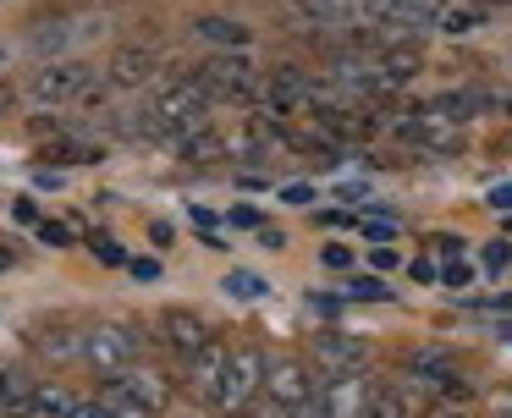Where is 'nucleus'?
Returning <instances> with one entry per match:
<instances>
[{"mask_svg":"<svg viewBox=\"0 0 512 418\" xmlns=\"http://www.w3.org/2000/svg\"><path fill=\"white\" fill-rule=\"evenodd\" d=\"M39 242H50V248H67V242H72V226H56V220H39Z\"/></svg>","mask_w":512,"mask_h":418,"instance_id":"obj_35","label":"nucleus"},{"mask_svg":"<svg viewBox=\"0 0 512 418\" xmlns=\"http://www.w3.org/2000/svg\"><path fill=\"white\" fill-rule=\"evenodd\" d=\"M424 418H468V413H463V407H457V402H441V407H430V413H424Z\"/></svg>","mask_w":512,"mask_h":418,"instance_id":"obj_46","label":"nucleus"},{"mask_svg":"<svg viewBox=\"0 0 512 418\" xmlns=\"http://www.w3.org/2000/svg\"><path fill=\"white\" fill-rule=\"evenodd\" d=\"M320 264H325V270L353 275V248H347V242H325V248H320Z\"/></svg>","mask_w":512,"mask_h":418,"instance_id":"obj_28","label":"nucleus"},{"mask_svg":"<svg viewBox=\"0 0 512 418\" xmlns=\"http://www.w3.org/2000/svg\"><path fill=\"white\" fill-rule=\"evenodd\" d=\"M127 270H133L138 281H160V259H133Z\"/></svg>","mask_w":512,"mask_h":418,"instance_id":"obj_42","label":"nucleus"},{"mask_svg":"<svg viewBox=\"0 0 512 418\" xmlns=\"http://www.w3.org/2000/svg\"><path fill=\"white\" fill-rule=\"evenodd\" d=\"M358 226H364L369 242H397V220L391 215H358Z\"/></svg>","mask_w":512,"mask_h":418,"instance_id":"obj_26","label":"nucleus"},{"mask_svg":"<svg viewBox=\"0 0 512 418\" xmlns=\"http://www.w3.org/2000/svg\"><path fill=\"white\" fill-rule=\"evenodd\" d=\"M226 220H232L237 231H265V209H254V204H232Z\"/></svg>","mask_w":512,"mask_h":418,"instance_id":"obj_29","label":"nucleus"},{"mask_svg":"<svg viewBox=\"0 0 512 418\" xmlns=\"http://www.w3.org/2000/svg\"><path fill=\"white\" fill-rule=\"evenodd\" d=\"M501 413H507V418H512V396H501Z\"/></svg>","mask_w":512,"mask_h":418,"instance_id":"obj_51","label":"nucleus"},{"mask_svg":"<svg viewBox=\"0 0 512 418\" xmlns=\"http://www.w3.org/2000/svg\"><path fill=\"white\" fill-rule=\"evenodd\" d=\"M6 61H12V50H6V44H0V66H6Z\"/></svg>","mask_w":512,"mask_h":418,"instance_id":"obj_52","label":"nucleus"},{"mask_svg":"<svg viewBox=\"0 0 512 418\" xmlns=\"http://www.w3.org/2000/svg\"><path fill=\"white\" fill-rule=\"evenodd\" d=\"M193 39H199L204 50H221V55L254 50V28H248L243 17H226V11H204V17L193 22Z\"/></svg>","mask_w":512,"mask_h":418,"instance_id":"obj_17","label":"nucleus"},{"mask_svg":"<svg viewBox=\"0 0 512 418\" xmlns=\"http://www.w3.org/2000/svg\"><path fill=\"white\" fill-rule=\"evenodd\" d=\"M100 402L111 407V418H155V407H149L144 396H133L122 380H105L100 385Z\"/></svg>","mask_w":512,"mask_h":418,"instance_id":"obj_20","label":"nucleus"},{"mask_svg":"<svg viewBox=\"0 0 512 418\" xmlns=\"http://www.w3.org/2000/svg\"><path fill=\"white\" fill-rule=\"evenodd\" d=\"M265 105L270 116H309L314 110V77L303 72V66H276V72H265Z\"/></svg>","mask_w":512,"mask_h":418,"instance_id":"obj_8","label":"nucleus"},{"mask_svg":"<svg viewBox=\"0 0 512 418\" xmlns=\"http://www.w3.org/2000/svg\"><path fill=\"white\" fill-rule=\"evenodd\" d=\"M100 88V77H94L89 61H78V55H61V61H39V72L28 77V99L45 110L56 105H83V99Z\"/></svg>","mask_w":512,"mask_h":418,"instance_id":"obj_1","label":"nucleus"},{"mask_svg":"<svg viewBox=\"0 0 512 418\" xmlns=\"http://www.w3.org/2000/svg\"><path fill=\"white\" fill-rule=\"evenodd\" d=\"M12 220H17V226H34V231H39V220H45V215H39V204H34L28 193H17V198H12Z\"/></svg>","mask_w":512,"mask_h":418,"instance_id":"obj_33","label":"nucleus"},{"mask_svg":"<svg viewBox=\"0 0 512 418\" xmlns=\"http://www.w3.org/2000/svg\"><path fill=\"white\" fill-rule=\"evenodd\" d=\"M320 396V374L309 358H292V352H270L265 358V402H276L281 413L314 402Z\"/></svg>","mask_w":512,"mask_h":418,"instance_id":"obj_4","label":"nucleus"},{"mask_svg":"<svg viewBox=\"0 0 512 418\" xmlns=\"http://www.w3.org/2000/svg\"><path fill=\"white\" fill-rule=\"evenodd\" d=\"M507 231H512V220H507Z\"/></svg>","mask_w":512,"mask_h":418,"instance_id":"obj_54","label":"nucleus"},{"mask_svg":"<svg viewBox=\"0 0 512 418\" xmlns=\"http://www.w3.org/2000/svg\"><path fill=\"white\" fill-rule=\"evenodd\" d=\"M490 204H496V209H512V182H496V187H490Z\"/></svg>","mask_w":512,"mask_h":418,"instance_id":"obj_44","label":"nucleus"},{"mask_svg":"<svg viewBox=\"0 0 512 418\" xmlns=\"http://www.w3.org/2000/svg\"><path fill=\"white\" fill-rule=\"evenodd\" d=\"M287 418H325V402H320V396H314V402H303V407H292V413Z\"/></svg>","mask_w":512,"mask_h":418,"instance_id":"obj_45","label":"nucleus"},{"mask_svg":"<svg viewBox=\"0 0 512 418\" xmlns=\"http://www.w3.org/2000/svg\"><path fill=\"white\" fill-rule=\"evenodd\" d=\"M149 242H155V248H171V242H177V226H171V220H155V226H149Z\"/></svg>","mask_w":512,"mask_h":418,"instance_id":"obj_39","label":"nucleus"},{"mask_svg":"<svg viewBox=\"0 0 512 418\" xmlns=\"http://www.w3.org/2000/svg\"><path fill=\"white\" fill-rule=\"evenodd\" d=\"M28 407L45 413V418H67L72 407H78V396H72L67 385H56V380H39V385H28Z\"/></svg>","mask_w":512,"mask_h":418,"instance_id":"obj_19","label":"nucleus"},{"mask_svg":"<svg viewBox=\"0 0 512 418\" xmlns=\"http://www.w3.org/2000/svg\"><path fill=\"white\" fill-rule=\"evenodd\" d=\"M501 418H507V413H501Z\"/></svg>","mask_w":512,"mask_h":418,"instance_id":"obj_55","label":"nucleus"},{"mask_svg":"<svg viewBox=\"0 0 512 418\" xmlns=\"http://www.w3.org/2000/svg\"><path fill=\"white\" fill-rule=\"evenodd\" d=\"M435 248H441L446 259H457V253H463V242H457V237H435Z\"/></svg>","mask_w":512,"mask_h":418,"instance_id":"obj_47","label":"nucleus"},{"mask_svg":"<svg viewBox=\"0 0 512 418\" xmlns=\"http://www.w3.org/2000/svg\"><path fill=\"white\" fill-rule=\"evenodd\" d=\"M281 204H314V182H281Z\"/></svg>","mask_w":512,"mask_h":418,"instance_id":"obj_34","label":"nucleus"},{"mask_svg":"<svg viewBox=\"0 0 512 418\" xmlns=\"http://www.w3.org/2000/svg\"><path fill=\"white\" fill-rule=\"evenodd\" d=\"M364 418H408V402H402V391H375Z\"/></svg>","mask_w":512,"mask_h":418,"instance_id":"obj_25","label":"nucleus"},{"mask_svg":"<svg viewBox=\"0 0 512 418\" xmlns=\"http://www.w3.org/2000/svg\"><path fill=\"white\" fill-rule=\"evenodd\" d=\"M309 363L320 369V380H336V374H364L369 369V347L347 330H320L309 341Z\"/></svg>","mask_w":512,"mask_h":418,"instance_id":"obj_7","label":"nucleus"},{"mask_svg":"<svg viewBox=\"0 0 512 418\" xmlns=\"http://www.w3.org/2000/svg\"><path fill=\"white\" fill-rule=\"evenodd\" d=\"M468 308H479V314H512V292H490V297H463Z\"/></svg>","mask_w":512,"mask_h":418,"instance_id":"obj_32","label":"nucleus"},{"mask_svg":"<svg viewBox=\"0 0 512 418\" xmlns=\"http://www.w3.org/2000/svg\"><path fill=\"white\" fill-rule=\"evenodd\" d=\"M232 418H287L276 402H254V407H243V413H232Z\"/></svg>","mask_w":512,"mask_h":418,"instance_id":"obj_40","label":"nucleus"},{"mask_svg":"<svg viewBox=\"0 0 512 418\" xmlns=\"http://www.w3.org/2000/svg\"><path fill=\"white\" fill-rule=\"evenodd\" d=\"M479 28H485V11L468 6V0L463 6H446L441 22H435V33H446V39H468V33H479Z\"/></svg>","mask_w":512,"mask_h":418,"instance_id":"obj_21","label":"nucleus"},{"mask_svg":"<svg viewBox=\"0 0 512 418\" xmlns=\"http://www.w3.org/2000/svg\"><path fill=\"white\" fill-rule=\"evenodd\" d=\"M226 363H232V341H221V336H210L188 358V385H193V396H199V402H215V396H221Z\"/></svg>","mask_w":512,"mask_h":418,"instance_id":"obj_14","label":"nucleus"},{"mask_svg":"<svg viewBox=\"0 0 512 418\" xmlns=\"http://www.w3.org/2000/svg\"><path fill=\"white\" fill-rule=\"evenodd\" d=\"M441 281L452 286V292H463V286H474V264H468V259H446L441 264Z\"/></svg>","mask_w":512,"mask_h":418,"instance_id":"obj_30","label":"nucleus"},{"mask_svg":"<svg viewBox=\"0 0 512 418\" xmlns=\"http://www.w3.org/2000/svg\"><path fill=\"white\" fill-rule=\"evenodd\" d=\"M501 336H507V341H512V319H507V325H501Z\"/></svg>","mask_w":512,"mask_h":418,"instance_id":"obj_53","label":"nucleus"},{"mask_svg":"<svg viewBox=\"0 0 512 418\" xmlns=\"http://www.w3.org/2000/svg\"><path fill=\"white\" fill-rule=\"evenodd\" d=\"M408 374H419V380L430 385L435 396H446V402H463V396H474V385L457 374V363L446 358V352H435V347L408 352Z\"/></svg>","mask_w":512,"mask_h":418,"instance_id":"obj_11","label":"nucleus"},{"mask_svg":"<svg viewBox=\"0 0 512 418\" xmlns=\"http://www.w3.org/2000/svg\"><path fill=\"white\" fill-rule=\"evenodd\" d=\"M89 248H94V259H100V264H111V270L133 264V259H127V248H122V242H111V237H89Z\"/></svg>","mask_w":512,"mask_h":418,"instance_id":"obj_27","label":"nucleus"},{"mask_svg":"<svg viewBox=\"0 0 512 418\" xmlns=\"http://www.w3.org/2000/svg\"><path fill=\"white\" fill-rule=\"evenodd\" d=\"M287 17L309 28H358L369 22V0H287Z\"/></svg>","mask_w":512,"mask_h":418,"instance_id":"obj_15","label":"nucleus"},{"mask_svg":"<svg viewBox=\"0 0 512 418\" xmlns=\"http://www.w3.org/2000/svg\"><path fill=\"white\" fill-rule=\"evenodd\" d=\"M468 6H479V11H485V17H490V11H496V6H512V0H468Z\"/></svg>","mask_w":512,"mask_h":418,"instance_id":"obj_49","label":"nucleus"},{"mask_svg":"<svg viewBox=\"0 0 512 418\" xmlns=\"http://www.w3.org/2000/svg\"><path fill=\"white\" fill-rule=\"evenodd\" d=\"M67 418H111V407H105L100 396H78V407H72Z\"/></svg>","mask_w":512,"mask_h":418,"instance_id":"obj_37","label":"nucleus"},{"mask_svg":"<svg viewBox=\"0 0 512 418\" xmlns=\"http://www.w3.org/2000/svg\"><path fill=\"white\" fill-rule=\"evenodd\" d=\"M320 402H325V418H364L369 402H375V380H369V369L320 380Z\"/></svg>","mask_w":512,"mask_h":418,"instance_id":"obj_12","label":"nucleus"},{"mask_svg":"<svg viewBox=\"0 0 512 418\" xmlns=\"http://www.w3.org/2000/svg\"><path fill=\"white\" fill-rule=\"evenodd\" d=\"M6 270H17V253L6 248V242H0V275H6Z\"/></svg>","mask_w":512,"mask_h":418,"instance_id":"obj_48","label":"nucleus"},{"mask_svg":"<svg viewBox=\"0 0 512 418\" xmlns=\"http://www.w3.org/2000/svg\"><path fill=\"white\" fill-rule=\"evenodd\" d=\"M160 77V50L155 44H116L111 61H105V83L111 88H149Z\"/></svg>","mask_w":512,"mask_h":418,"instance_id":"obj_9","label":"nucleus"},{"mask_svg":"<svg viewBox=\"0 0 512 418\" xmlns=\"http://www.w3.org/2000/svg\"><path fill=\"white\" fill-rule=\"evenodd\" d=\"M210 336H215V330H210V319H204L199 308H182V303L160 308V341H166L177 358H193Z\"/></svg>","mask_w":512,"mask_h":418,"instance_id":"obj_13","label":"nucleus"},{"mask_svg":"<svg viewBox=\"0 0 512 418\" xmlns=\"http://www.w3.org/2000/svg\"><path fill=\"white\" fill-rule=\"evenodd\" d=\"M221 292L237 297V303H259V297L270 292V281H265V275H254V270H226Z\"/></svg>","mask_w":512,"mask_h":418,"instance_id":"obj_22","label":"nucleus"},{"mask_svg":"<svg viewBox=\"0 0 512 418\" xmlns=\"http://www.w3.org/2000/svg\"><path fill=\"white\" fill-rule=\"evenodd\" d=\"M413 281H419V286L441 281V270H435V259H413Z\"/></svg>","mask_w":512,"mask_h":418,"instance_id":"obj_41","label":"nucleus"},{"mask_svg":"<svg viewBox=\"0 0 512 418\" xmlns=\"http://www.w3.org/2000/svg\"><path fill=\"white\" fill-rule=\"evenodd\" d=\"M28 347H34L45 363H72V358H83V347H89V330H78L72 319H45V325H34Z\"/></svg>","mask_w":512,"mask_h":418,"instance_id":"obj_16","label":"nucleus"},{"mask_svg":"<svg viewBox=\"0 0 512 418\" xmlns=\"http://www.w3.org/2000/svg\"><path fill=\"white\" fill-rule=\"evenodd\" d=\"M507 264H512V242L507 237L490 242V248H485V270H507Z\"/></svg>","mask_w":512,"mask_h":418,"instance_id":"obj_36","label":"nucleus"},{"mask_svg":"<svg viewBox=\"0 0 512 418\" xmlns=\"http://www.w3.org/2000/svg\"><path fill=\"white\" fill-rule=\"evenodd\" d=\"M138 358H144V341H138V330L127 325V319H100V325L89 330V347H83V363H89L94 374H127L138 369Z\"/></svg>","mask_w":512,"mask_h":418,"instance_id":"obj_3","label":"nucleus"},{"mask_svg":"<svg viewBox=\"0 0 512 418\" xmlns=\"http://www.w3.org/2000/svg\"><path fill=\"white\" fill-rule=\"evenodd\" d=\"M347 297H358V303H391V286H386V275H347Z\"/></svg>","mask_w":512,"mask_h":418,"instance_id":"obj_24","label":"nucleus"},{"mask_svg":"<svg viewBox=\"0 0 512 418\" xmlns=\"http://www.w3.org/2000/svg\"><path fill=\"white\" fill-rule=\"evenodd\" d=\"M12 418H45V413H34V407H17V413Z\"/></svg>","mask_w":512,"mask_h":418,"instance_id":"obj_50","label":"nucleus"},{"mask_svg":"<svg viewBox=\"0 0 512 418\" xmlns=\"http://www.w3.org/2000/svg\"><path fill=\"white\" fill-rule=\"evenodd\" d=\"M265 358H270V352H259L254 341H237V347H232L226 385H221V396H215V407H221L226 418L243 413V407H254L259 396H265Z\"/></svg>","mask_w":512,"mask_h":418,"instance_id":"obj_5","label":"nucleus"},{"mask_svg":"<svg viewBox=\"0 0 512 418\" xmlns=\"http://www.w3.org/2000/svg\"><path fill=\"white\" fill-rule=\"evenodd\" d=\"M111 380H122V385H127V391H133V396H144V402L155 407V413H160V407L171 402V391H166V374L144 369V363H138V369H127V374H111Z\"/></svg>","mask_w":512,"mask_h":418,"instance_id":"obj_18","label":"nucleus"},{"mask_svg":"<svg viewBox=\"0 0 512 418\" xmlns=\"http://www.w3.org/2000/svg\"><path fill=\"white\" fill-rule=\"evenodd\" d=\"M83 22L72 17V11H50V17L28 22L23 33V50L34 55V61H61V55H72V39H78Z\"/></svg>","mask_w":512,"mask_h":418,"instance_id":"obj_10","label":"nucleus"},{"mask_svg":"<svg viewBox=\"0 0 512 418\" xmlns=\"http://www.w3.org/2000/svg\"><path fill=\"white\" fill-rule=\"evenodd\" d=\"M336 198H342V204H364L369 182H336Z\"/></svg>","mask_w":512,"mask_h":418,"instance_id":"obj_38","label":"nucleus"},{"mask_svg":"<svg viewBox=\"0 0 512 418\" xmlns=\"http://www.w3.org/2000/svg\"><path fill=\"white\" fill-rule=\"evenodd\" d=\"M193 77L204 83V94H210V99H232V105H254V99H265V72L248 61V50H237V55L210 50Z\"/></svg>","mask_w":512,"mask_h":418,"instance_id":"obj_2","label":"nucleus"},{"mask_svg":"<svg viewBox=\"0 0 512 418\" xmlns=\"http://www.w3.org/2000/svg\"><path fill=\"white\" fill-rule=\"evenodd\" d=\"M402 264V253H397V242H375V248H369V270L375 275H386V270H397Z\"/></svg>","mask_w":512,"mask_h":418,"instance_id":"obj_31","label":"nucleus"},{"mask_svg":"<svg viewBox=\"0 0 512 418\" xmlns=\"http://www.w3.org/2000/svg\"><path fill=\"white\" fill-rule=\"evenodd\" d=\"M28 385H34V380H23L17 369L0 363V413H6V418H12L17 407H28Z\"/></svg>","mask_w":512,"mask_h":418,"instance_id":"obj_23","label":"nucleus"},{"mask_svg":"<svg viewBox=\"0 0 512 418\" xmlns=\"http://www.w3.org/2000/svg\"><path fill=\"white\" fill-rule=\"evenodd\" d=\"M188 215H193V226H199V231H215V220H221L215 209H204V204H193Z\"/></svg>","mask_w":512,"mask_h":418,"instance_id":"obj_43","label":"nucleus"},{"mask_svg":"<svg viewBox=\"0 0 512 418\" xmlns=\"http://www.w3.org/2000/svg\"><path fill=\"white\" fill-rule=\"evenodd\" d=\"M210 116V94H204L199 77H171V83H160L155 105H149V121L160 127V138L177 127H188V121Z\"/></svg>","mask_w":512,"mask_h":418,"instance_id":"obj_6","label":"nucleus"}]
</instances>
